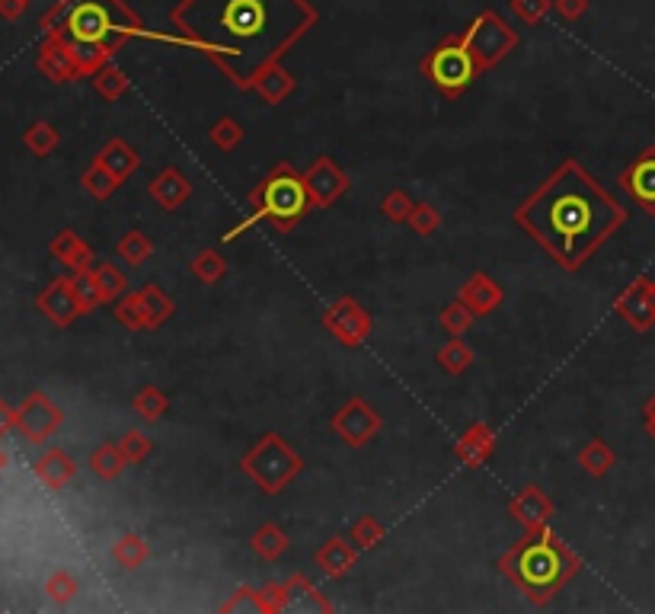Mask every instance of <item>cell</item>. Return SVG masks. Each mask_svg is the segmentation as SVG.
I'll return each instance as SVG.
<instances>
[{"mask_svg":"<svg viewBox=\"0 0 655 614\" xmlns=\"http://www.w3.org/2000/svg\"><path fill=\"white\" fill-rule=\"evenodd\" d=\"M170 23L237 87H253L262 68L317 26V10L310 0H183Z\"/></svg>","mask_w":655,"mask_h":614,"instance_id":"6da1fadb","label":"cell"},{"mask_svg":"<svg viewBox=\"0 0 655 614\" xmlns=\"http://www.w3.org/2000/svg\"><path fill=\"white\" fill-rule=\"evenodd\" d=\"M515 218L563 269H579L627 221V212L592 173L566 160Z\"/></svg>","mask_w":655,"mask_h":614,"instance_id":"7a4b0ae2","label":"cell"},{"mask_svg":"<svg viewBox=\"0 0 655 614\" xmlns=\"http://www.w3.org/2000/svg\"><path fill=\"white\" fill-rule=\"evenodd\" d=\"M58 20L61 29L55 32L71 45H96L109 55L128 39H160L144 29L138 13H131L122 0H64L52 16H45V26Z\"/></svg>","mask_w":655,"mask_h":614,"instance_id":"3957f363","label":"cell"},{"mask_svg":"<svg viewBox=\"0 0 655 614\" xmlns=\"http://www.w3.org/2000/svg\"><path fill=\"white\" fill-rule=\"evenodd\" d=\"M502 570L515 579L531 602L544 605L579 573V557L544 525L534 528L531 538H524L515 551H509V557L502 560Z\"/></svg>","mask_w":655,"mask_h":614,"instance_id":"277c9868","label":"cell"},{"mask_svg":"<svg viewBox=\"0 0 655 614\" xmlns=\"http://www.w3.org/2000/svg\"><path fill=\"white\" fill-rule=\"evenodd\" d=\"M253 205H256V212L243 221L240 228H234L231 234H227V240H234L243 228H250V224H256V221H272L275 228L288 231L301 215H307V208L314 205V199H310V189H307V183L301 180V176L294 173L288 164H282L266 183L253 192Z\"/></svg>","mask_w":655,"mask_h":614,"instance_id":"5b68a950","label":"cell"},{"mask_svg":"<svg viewBox=\"0 0 655 614\" xmlns=\"http://www.w3.org/2000/svg\"><path fill=\"white\" fill-rule=\"evenodd\" d=\"M422 71L432 77V84L445 96H461L470 87V80L477 77L480 64L467 48L464 32H461V36H448L435 48V52H429V58H425V64H422Z\"/></svg>","mask_w":655,"mask_h":614,"instance_id":"8992f818","label":"cell"},{"mask_svg":"<svg viewBox=\"0 0 655 614\" xmlns=\"http://www.w3.org/2000/svg\"><path fill=\"white\" fill-rule=\"evenodd\" d=\"M298 471H301V458L294 455L278 435H266V439L243 458V474H247L262 493H278Z\"/></svg>","mask_w":655,"mask_h":614,"instance_id":"52a82bcc","label":"cell"},{"mask_svg":"<svg viewBox=\"0 0 655 614\" xmlns=\"http://www.w3.org/2000/svg\"><path fill=\"white\" fill-rule=\"evenodd\" d=\"M464 42L483 71V68H493V64H499L505 55H509L518 45V36H515V29L505 26L493 10H486L464 29Z\"/></svg>","mask_w":655,"mask_h":614,"instance_id":"ba28073f","label":"cell"},{"mask_svg":"<svg viewBox=\"0 0 655 614\" xmlns=\"http://www.w3.org/2000/svg\"><path fill=\"white\" fill-rule=\"evenodd\" d=\"M61 419H64L61 410L45 394H29L23 407L16 410V426H20V432L26 435L29 442L52 439V435L58 432V426H61Z\"/></svg>","mask_w":655,"mask_h":614,"instance_id":"9c48e42d","label":"cell"},{"mask_svg":"<svg viewBox=\"0 0 655 614\" xmlns=\"http://www.w3.org/2000/svg\"><path fill=\"white\" fill-rule=\"evenodd\" d=\"M614 307L636 333H649L655 327V279L640 276L614 301Z\"/></svg>","mask_w":655,"mask_h":614,"instance_id":"30bf717a","label":"cell"},{"mask_svg":"<svg viewBox=\"0 0 655 614\" xmlns=\"http://www.w3.org/2000/svg\"><path fill=\"white\" fill-rule=\"evenodd\" d=\"M333 429L342 435V439H346V445L358 448V445H365L368 439H374V435H378L381 416L374 413L362 397H355V400H349L346 407L336 413Z\"/></svg>","mask_w":655,"mask_h":614,"instance_id":"8fae6325","label":"cell"},{"mask_svg":"<svg viewBox=\"0 0 655 614\" xmlns=\"http://www.w3.org/2000/svg\"><path fill=\"white\" fill-rule=\"evenodd\" d=\"M323 327L336 333L346 346H358L371 333V317L365 314L362 304H355L352 298H339L330 314L323 317Z\"/></svg>","mask_w":655,"mask_h":614,"instance_id":"7c38bea8","label":"cell"},{"mask_svg":"<svg viewBox=\"0 0 655 614\" xmlns=\"http://www.w3.org/2000/svg\"><path fill=\"white\" fill-rule=\"evenodd\" d=\"M620 186L630 192V199L640 205L646 215H655V148L643 151L624 173H620Z\"/></svg>","mask_w":655,"mask_h":614,"instance_id":"4fadbf2b","label":"cell"},{"mask_svg":"<svg viewBox=\"0 0 655 614\" xmlns=\"http://www.w3.org/2000/svg\"><path fill=\"white\" fill-rule=\"evenodd\" d=\"M39 307L48 320L58 323V327H68L77 314H84V304H80V298H77L74 279H55L39 295Z\"/></svg>","mask_w":655,"mask_h":614,"instance_id":"5bb4252c","label":"cell"},{"mask_svg":"<svg viewBox=\"0 0 655 614\" xmlns=\"http://www.w3.org/2000/svg\"><path fill=\"white\" fill-rule=\"evenodd\" d=\"M304 183L310 189V199H314V205L326 208L333 199L342 196V189H346V176L339 173V167L333 164L330 157H317L314 167L304 173Z\"/></svg>","mask_w":655,"mask_h":614,"instance_id":"9a60e30c","label":"cell"},{"mask_svg":"<svg viewBox=\"0 0 655 614\" xmlns=\"http://www.w3.org/2000/svg\"><path fill=\"white\" fill-rule=\"evenodd\" d=\"M39 68H42L48 77H52V80H71V77H77V58H74L71 42L55 32V36L48 39V45L42 48Z\"/></svg>","mask_w":655,"mask_h":614,"instance_id":"2e32d148","label":"cell"},{"mask_svg":"<svg viewBox=\"0 0 655 614\" xmlns=\"http://www.w3.org/2000/svg\"><path fill=\"white\" fill-rule=\"evenodd\" d=\"M512 515H515L521 525H528V528L534 531V528H544V525H547V519L553 515V503H550L547 493L540 490V487H524V490L515 496Z\"/></svg>","mask_w":655,"mask_h":614,"instance_id":"e0dca14e","label":"cell"},{"mask_svg":"<svg viewBox=\"0 0 655 614\" xmlns=\"http://www.w3.org/2000/svg\"><path fill=\"white\" fill-rule=\"evenodd\" d=\"M36 467V477L45 483L48 490H61V487H68V483L74 480L77 474V464L64 455L61 448H52V451H45V455L32 464Z\"/></svg>","mask_w":655,"mask_h":614,"instance_id":"ac0fdd59","label":"cell"},{"mask_svg":"<svg viewBox=\"0 0 655 614\" xmlns=\"http://www.w3.org/2000/svg\"><path fill=\"white\" fill-rule=\"evenodd\" d=\"M496 451V432L477 423L464 432V439L457 442V458L467 461L470 467H480L483 461H489V455Z\"/></svg>","mask_w":655,"mask_h":614,"instance_id":"d6986e66","label":"cell"},{"mask_svg":"<svg viewBox=\"0 0 655 614\" xmlns=\"http://www.w3.org/2000/svg\"><path fill=\"white\" fill-rule=\"evenodd\" d=\"M147 192H151V199L154 202H160L167 212H173V208H179L186 199H189V192H192V186H189V180L179 170H163L157 180L147 186Z\"/></svg>","mask_w":655,"mask_h":614,"instance_id":"ffe728a7","label":"cell"},{"mask_svg":"<svg viewBox=\"0 0 655 614\" xmlns=\"http://www.w3.org/2000/svg\"><path fill=\"white\" fill-rule=\"evenodd\" d=\"M355 554H358V547H352L349 541L330 538L317 551V567L330 579H339V576H346L355 567Z\"/></svg>","mask_w":655,"mask_h":614,"instance_id":"44dd1931","label":"cell"},{"mask_svg":"<svg viewBox=\"0 0 655 614\" xmlns=\"http://www.w3.org/2000/svg\"><path fill=\"white\" fill-rule=\"evenodd\" d=\"M253 90L266 100L269 106H278L285 100V96L294 90V77L282 68V64H269V68H262L253 80Z\"/></svg>","mask_w":655,"mask_h":614,"instance_id":"7402d4cb","label":"cell"},{"mask_svg":"<svg viewBox=\"0 0 655 614\" xmlns=\"http://www.w3.org/2000/svg\"><path fill=\"white\" fill-rule=\"evenodd\" d=\"M461 301L470 307L473 314H489V311H493V307L502 301V288L480 272V276H473V279L464 285Z\"/></svg>","mask_w":655,"mask_h":614,"instance_id":"603a6c76","label":"cell"},{"mask_svg":"<svg viewBox=\"0 0 655 614\" xmlns=\"http://www.w3.org/2000/svg\"><path fill=\"white\" fill-rule=\"evenodd\" d=\"M100 164L116 176V180L122 183V180H128L131 173L138 170V164H141V157H138V151L131 148V144H125L122 138H116V141H109L106 148H103V154H100Z\"/></svg>","mask_w":655,"mask_h":614,"instance_id":"cb8c5ba5","label":"cell"},{"mask_svg":"<svg viewBox=\"0 0 655 614\" xmlns=\"http://www.w3.org/2000/svg\"><path fill=\"white\" fill-rule=\"evenodd\" d=\"M52 253L58 256L64 266H71L74 272H90L93 253H90V247L74 231H61L55 237V244H52Z\"/></svg>","mask_w":655,"mask_h":614,"instance_id":"d4e9b609","label":"cell"},{"mask_svg":"<svg viewBox=\"0 0 655 614\" xmlns=\"http://www.w3.org/2000/svg\"><path fill=\"white\" fill-rule=\"evenodd\" d=\"M294 608H317V611H330L333 605L323 599V595L317 592V586L310 583V579L304 576H291L288 583H285V611H294Z\"/></svg>","mask_w":655,"mask_h":614,"instance_id":"484cf974","label":"cell"},{"mask_svg":"<svg viewBox=\"0 0 655 614\" xmlns=\"http://www.w3.org/2000/svg\"><path fill=\"white\" fill-rule=\"evenodd\" d=\"M135 304H138V311H141L144 327H160V323L167 320L170 311H173L170 298L163 295L157 285H144L141 292H135Z\"/></svg>","mask_w":655,"mask_h":614,"instance_id":"4316f807","label":"cell"},{"mask_svg":"<svg viewBox=\"0 0 655 614\" xmlns=\"http://www.w3.org/2000/svg\"><path fill=\"white\" fill-rule=\"evenodd\" d=\"M125 455H122V448L119 445H100L90 455V467H93V474L96 477H103V480H116L122 471H125Z\"/></svg>","mask_w":655,"mask_h":614,"instance_id":"83f0119b","label":"cell"},{"mask_svg":"<svg viewBox=\"0 0 655 614\" xmlns=\"http://www.w3.org/2000/svg\"><path fill=\"white\" fill-rule=\"evenodd\" d=\"M614 461H617L614 451L604 445L601 439H592V442H588V445L579 451V464H582L592 477H604V474H608L611 467H614Z\"/></svg>","mask_w":655,"mask_h":614,"instance_id":"f1b7e54d","label":"cell"},{"mask_svg":"<svg viewBox=\"0 0 655 614\" xmlns=\"http://www.w3.org/2000/svg\"><path fill=\"white\" fill-rule=\"evenodd\" d=\"M253 551L259 557H266V560H275L278 554H285L288 551V535L282 528H275V525H262L256 535H253Z\"/></svg>","mask_w":655,"mask_h":614,"instance_id":"f546056e","label":"cell"},{"mask_svg":"<svg viewBox=\"0 0 655 614\" xmlns=\"http://www.w3.org/2000/svg\"><path fill=\"white\" fill-rule=\"evenodd\" d=\"M112 560H116L119 567H125V570H138L141 563L147 560V544L138 535H125V538L116 541V547H112Z\"/></svg>","mask_w":655,"mask_h":614,"instance_id":"4dcf8cb0","label":"cell"},{"mask_svg":"<svg viewBox=\"0 0 655 614\" xmlns=\"http://www.w3.org/2000/svg\"><path fill=\"white\" fill-rule=\"evenodd\" d=\"M93 84H96V93L106 96V100H119V96L128 90V77H125V71L106 64V68H100L93 74Z\"/></svg>","mask_w":655,"mask_h":614,"instance_id":"1f68e13d","label":"cell"},{"mask_svg":"<svg viewBox=\"0 0 655 614\" xmlns=\"http://www.w3.org/2000/svg\"><path fill=\"white\" fill-rule=\"evenodd\" d=\"M151 240H147L141 231H128L122 240H119V247H116V253L122 256L125 263H131V266H141L147 256H151Z\"/></svg>","mask_w":655,"mask_h":614,"instance_id":"d6a6232c","label":"cell"},{"mask_svg":"<svg viewBox=\"0 0 655 614\" xmlns=\"http://www.w3.org/2000/svg\"><path fill=\"white\" fill-rule=\"evenodd\" d=\"M90 272H93V282H96V288H100L103 301H112L125 292V276L112 263H103L100 269H90Z\"/></svg>","mask_w":655,"mask_h":614,"instance_id":"836d02e7","label":"cell"},{"mask_svg":"<svg viewBox=\"0 0 655 614\" xmlns=\"http://www.w3.org/2000/svg\"><path fill=\"white\" fill-rule=\"evenodd\" d=\"M438 362H441V368L448 371V375H461V371H467L470 368V362H473V352L461 343V339H451V343L438 352Z\"/></svg>","mask_w":655,"mask_h":614,"instance_id":"e575fe53","label":"cell"},{"mask_svg":"<svg viewBox=\"0 0 655 614\" xmlns=\"http://www.w3.org/2000/svg\"><path fill=\"white\" fill-rule=\"evenodd\" d=\"M84 186H87L90 196H96V199H109L112 192H116L119 180H116V176H112V173L100 164V160H96V164L84 173Z\"/></svg>","mask_w":655,"mask_h":614,"instance_id":"d590c367","label":"cell"},{"mask_svg":"<svg viewBox=\"0 0 655 614\" xmlns=\"http://www.w3.org/2000/svg\"><path fill=\"white\" fill-rule=\"evenodd\" d=\"M26 148L32 151V154H39V157H45V154H52L55 148H58V132H55V125H48V122H36L26 132Z\"/></svg>","mask_w":655,"mask_h":614,"instance_id":"8d00e7d4","label":"cell"},{"mask_svg":"<svg viewBox=\"0 0 655 614\" xmlns=\"http://www.w3.org/2000/svg\"><path fill=\"white\" fill-rule=\"evenodd\" d=\"M224 260L215 253V250H205V253H199L192 260V276L195 279H202L205 285H211V282H218L221 276H224Z\"/></svg>","mask_w":655,"mask_h":614,"instance_id":"74e56055","label":"cell"},{"mask_svg":"<svg viewBox=\"0 0 655 614\" xmlns=\"http://www.w3.org/2000/svg\"><path fill=\"white\" fill-rule=\"evenodd\" d=\"M135 410L147 423H157V419L167 413V397H163L157 387H141V394L135 397Z\"/></svg>","mask_w":655,"mask_h":614,"instance_id":"f35d334b","label":"cell"},{"mask_svg":"<svg viewBox=\"0 0 655 614\" xmlns=\"http://www.w3.org/2000/svg\"><path fill=\"white\" fill-rule=\"evenodd\" d=\"M406 221L419 237H432L438 231V224H441V215H438V208H432V205H413V212H409Z\"/></svg>","mask_w":655,"mask_h":614,"instance_id":"ab89813d","label":"cell"},{"mask_svg":"<svg viewBox=\"0 0 655 614\" xmlns=\"http://www.w3.org/2000/svg\"><path fill=\"white\" fill-rule=\"evenodd\" d=\"M381 538H384V528L374 522L371 515H365V519H358L352 525V544L358 547V551H371Z\"/></svg>","mask_w":655,"mask_h":614,"instance_id":"60d3db41","label":"cell"},{"mask_svg":"<svg viewBox=\"0 0 655 614\" xmlns=\"http://www.w3.org/2000/svg\"><path fill=\"white\" fill-rule=\"evenodd\" d=\"M473 317H477V314H473L464 301H454L451 307H445V314H441V323H445V330H448L451 336H461V333L470 327V323H473Z\"/></svg>","mask_w":655,"mask_h":614,"instance_id":"b9f144b4","label":"cell"},{"mask_svg":"<svg viewBox=\"0 0 655 614\" xmlns=\"http://www.w3.org/2000/svg\"><path fill=\"white\" fill-rule=\"evenodd\" d=\"M45 592H48V599H52V602L68 605V602L74 599V595H77V579L68 576V573H55L52 579H48Z\"/></svg>","mask_w":655,"mask_h":614,"instance_id":"7bdbcfd3","label":"cell"},{"mask_svg":"<svg viewBox=\"0 0 655 614\" xmlns=\"http://www.w3.org/2000/svg\"><path fill=\"white\" fill-rule=\"evenodd\" d=\"M211 141H215L221 151H234L243 141V128L234 119H221L215 128H211Z\"/></svg>","mask_w":655,"mask_h":614,"instance_id":"ee69618b","label":"cell"},{"mask_svg":"<svg viewBox=\"0 0 655 614\" xmlns=\"http://www.w3.org/2000/svg\"><path fill=\"white\" fill-rule=\"evenodd\" d=\"M381 208H384V215L390 221H406L409 212H413V199H409L403 189H393V192H387V196H384Z\"/></svg>","mask_w":655,"mask_h":614,"instance_id":"f6af8a7d","label":"cell"},{"mask_svg":"<svg viewBox=\"0 0 655 614\" xmlns=\"http://www.w3.org/2000/svg\"><path fill=\"white\" fill-rule=\"evenodd\" d=\"M74 288H77L80 304H84V314L93 311V307L103 301V298H100V288H96V282H93V272H77V276H74Z\"/></svg>","mask_w":655,"mask_h":614,"instance_id":"bcb514c9","label":"cell"},{"mask_svg":"<svg viewBox=\"0 0 655 614\" xmlns=\"http://www.w3.org/2000/svg\"><path fill=\"white\" fill-rule=\"evenodd\" d=\"M119 448H122L125 461L135 464V461H141V458L151 455V439H147V435H141V432H128L125 439L119 442Z\"/></svg>","mask_w":655,"mask_h":614,"instance_id":"7dc6e473","label":"cell"},{"mask_svg":"<svg viewBox=\"0 0 655 614\" xmlns=\"http://www.w3.org/2000/svg\"><path fill=\"white\" fill-rule=\"evenodd\" d=\"M512 10L524 23H540L553 10V0H512Z\"/></svg>","mask_w":655,"mask_h":614,"instance_id":"c3c4849f","label":"cell"},{"mask_svg":"<svg viewBox=\"0 0 655 614\" xmlns=\"http://www.w3.org/2000/svg\"><path fill=\"white\" fill-rule=\"evenodd\" d=\"M224 611H266V605H262V595H259V592H253V589H240V592H237V599L224 602Z\"/></svg>","mask_w":655,"mask_h":614,"instance_id":"681fc988","label":"cell"},{"mask_svg":"<svg viewBox=\"0 0 655 614\" xmlns=\"http://www.w3.org/2000/svg\"><path fill=\"white\" fill-rule=\"evenodd\" d=\"M116 317H119V323H125L128 330H141L144 327L141 311H138V304H135V295H128L125 301L116 304Z\"/></svg>","mask_w":655,"mask_h":614,"instance_id":"f907efd6","label":"cell"},{"mask_svg":"<svg viewBox=\"0 0 655 614\" xmlns=\"http://www.w3.org/2000/svg\"><path fill=\"white\" fill-rule=\"evenodd\" d=\"M553 10L563 16V20L576 23L579 16L588 13V0H553Z\"/></svg>","mask_w":655,"mask_h":614,"instance_id":"816d5d0a","label":"cell"},{"mask_svg":"<svg viewBox=\"0 0 655 614\" xmlns=\"http://www.w3.org/2000/svg\"><path fill=\"white\" fill-rule=\"evenodd\" d=\"M262 605H266V611H278V608H285V586H269V589H262Z\"/></svg>","mask_w":655,"mask_h":614,"instance_id":"f5cc1de1","label":"cell"},{"mask_svg":"<svg viewBox=\"0 0 655 614\" xmlns=\"http://www.w3.org/2000/svg\"><path fill=\"white\" fill-rule=\"evenodd\" d=\"M23 10H26L23 0H0V13L10 16V20H16V16H20Z\"/></svg>","mask_w":655,"mask_h":614,"instance_id":"db71d44e","label":"cell"},{"mask_svg":"<svg viewBox=\"0 0 655 614\" xmlns=\"http://www.w3.org/2000/svg\"><path fill=\"white\" fill-rule=\"evenodd\" d=\"M13 423H16V413H10V407H7V403L0 400V435H4V432H7V429L13 426Z\"/></svg>","mask_w":655,"mask_h":614,"instance_id":"11a10c76","label":"cell"},{"mask_svg":"<svg viewBox=\"0 0 655 614\" xmlns=\"http://www.w3.org/2000/svg\"><path fill=\"white\" fill-rule=\"evenodd\" d=\"M643 416H646V419H652V416H655V394H652V397L646 400V407H643Z\"/></svg>","mask_w":655,"mask_h":614,"instance_id":"9f6ffc18","label":"cell"},{"mask_svg":"<svg viewBox=\"0 0 655 614\" xmlns=\"http://www.w3.org/2000/svg\"><path fill=\"white\" fill-rule=\"evenodd\" d=\"M646 432L652 435V442H655V416H652V419H646Z\"/></svg>","mask_w":655,"mask_h":614,"instance_id":"6f0895ef","label":"cell"},{"mask_svg":"<svg viewBox=\"0 0 655 614\" xmlns=\"http://www.w3.org/2000/svg\"><path fill=\"white\" fill-rule=\"evenodd\" d=\"M4 464H7V455H4V451H0V471H4Z\"/></svg>","mask_w":655,"mask_h":614,"instance_id":"680465c9","label":"cell"},{"mask_svg":"<svg viewBox=\"0 0 655 614\" xmlns=\"http://www.w3.org/2000/svg\"><path fill=\"white\" fill-rule=\"evenodd\" d=\"M23 4H29V0H23Z\"/></svg>","mask_w":655,"mask_h":614,"instance_id":"91938a15","label":"cell"}]
</instances>
